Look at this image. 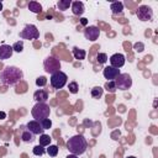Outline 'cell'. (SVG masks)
Masks as SVG:
<instances>
[{
	"label": "cell",
	"mask_w": 158,
	"mask_h": 158,
	"mask_svg": "<svg viewBox=\"0 0 158 158\" xmlns=\"http://www.w3.org/2000/svg\"><path fill=\"white\" fill-rule=\"evenodd\" d=\"M23 79V72L15 65H6L0 72V83L7 86L16 85Z\"/></svg>",
	"instance_id": "1"
},
{
	"label": "cell",
	"mask_w": 158,
	"mask_h": 158,
	"mask_svg": "<svg viewBox=\"0 0 158 158\" xmlns=\"http://www.w3.org/2000/svg\"><path fill=\"white\" fill-rule=\"evenodd\" d=\"M86 148H88V142L83 135H75L67 141V149L69 151L70 154H75L79 157L86 151Z\"/></svg>",
	"instance_id": "2"
},
{
	"label": "cell",
	"mask_w": 158,
	"mask_h": 158,
	"mask_svg": "<svg viewBox=\"0 0 158 158\" xmlns=\"http://www.w3.org/2000/svg\"><path fill=\"white\" fill-rule=\"evenodd\" d=\"M49 114H51V109L46 102H37L31 110L32 117L36 121H40V122L44 118H48Z\"/></svg>",
	"instance_id": "3"
},
{
	"label": "cell",
	"mask_w": 158,
	"mask_h": 158,
	"mask_svg": "<svg viewBox=\"0 0 158 158\" xmlns=\"http://www.w3.org/2000/svg\"><path fill=\"white\" fill-rule=\"evenodd\" d=\"M43 68L44 70L48 73V74H54L56 72H59L60 70V60L53 56H49L44 59L43 62Z\"/></svg>",
	"instance_id": "4"
},
{
	"label": "cell",
	"mask_w": 158,
	"mask_h": 158,
	"mask_svg": "<svg viewBox=\"0 0 158 158\" xmlns=\"http://www.w3.org/2000/svg\"><path fill=\"white\" fill-rule=\"evenodd\" d=\"M67 80H68L67 74L63 73L62 70H59V72H56L54 74L51 75L49 83H51V86H52L53 89H57V90H58V89H62V88L67 84Z\"/></svg>",
	"instance_id": "5"
},
{
	"label": "cell",
	"mask_w": 158,
	"mask_h": 158,
	"mask_svg": "<svg viewBox=\"0 0 158 158\" xmlns=\"http://www.w3.org/2000/svg\"><path fill=\"white\" fill-rule=\"evenodd\" d=\"M114 81H115L116 89L118 90H128L132 86V78L127 73H120Z\"/></svg>",
	"instance_id": "6"
},
{
	"label": "cell",
	"mask_w": 158,
	"mask_h": 158,
	"mask_svg": "<svg viewBox=\"0 0 158 158\" xmlns=\"http://www.w3.org/2000/svg\"><path fill=\"white\" fill-rule=\"evenodd\" d=\"M20 37L23 40H37L40 37V31L37 30V27L32 23H27L23 30L20 32Z\"/></svg>",
	"instance_id": "7"
},
{
	"label": "cell",
	"mask_w": 158,
	"mask_h": 158,
	"mask_svg": "<svg viewBox=\"0 0 158 158\" xmlns=\"http://www.w3.org/2000/svg\"><path fill=\"white\" fill-rule=\"evenodd\" d=\"M136 16L141 21H151L153 17V10L148 5H141L136 10Z\"/></svg>",
	"instance_id": "8"
},
{
	"label": "cell",
	"mask_w": 158,
	"mask_h": 158,
	"mask_svg": "<svg viewBox=\"0 0 158 158\" xmlns=\"http://www.w3.org/2000/svg\"><path fill=\"white\" fill-rule=\"evenodd\" d=\"M99 36H100V30L96 26H88V27H85V30H84V37L88 41L94 42V41H96L99 38Z\"/></svg>",
	"instance_id": "9"
},
{
	"label": "cell",
	"mask_w": 158,
	"mask_h": 158,
	"mask_svg": "<svg viewBox=\"0 0 158 158\" xmlns=\"http://www.w3.org/2000/svg\"><path fill=\"white\" fill-rule=\"evenodd\" d=\"M125 62H126V58L122 53H114L111 57H110V64L111 67L114 68H121L125 65Z\"/></svg>",
	"instance_id": "10"
},
{
	"label": "cell",
	"mask_w": 158,
	"mask_h": 158,
	"mask_svg": "<svg viewBox=\"0 0 158 158\" xmlns=\"http://www.w3.org/2000/svg\"><path fill=\"white\" fill-rule=\"evenodd\" d=\"M102 74H104L105 79H107V81H111V80H115V79L118 77V74H120V69L109 65V67H105V68H104Z\"/></svg>",
	"instance_id": "11"
},
{
	"label": "cell",
	"mask_w": 158,
	"mask_h": 158,
	"mask_svg": "<svg viewBox=\"0 0 158 158\" xmlns=\"http://www.w3.org/2000/svg\"><path fill=\"white\" fill-rule=\"evenodd\" d=\"M26 128L30 131V132H32L33 135H42L43 133V128H42V126H41V122L40 121H36V120H31V121H28L27 123H26Z\"/></svg>",
	"instance_id": "12"
},
{
	"label": "cell",
	"mask_w": 158,
	"mask_h": 158,
	"mask_svg": "<svg viewBox=\"0 0 158 158\" xmlns=\"http://www.w3.org/2000/svg\"><path fill=\"white\" fill-rule=\"evenodd\" d=\"M12 53H14L12 46H10V44H1L0 46V60L10 58L12 56Z\"/></svg>",
	"instance_id": "13"
},
{
	"label": "cell",
	"mask_w": 158,
	"mask_h": 158,
	"mask_svg": "<svg viewBox=\"0 0 158 158\" xmlns=\"http://www.w3.org/2000/svg\"><path fill=\"white\" fill-rule=\"evenodd\" d=\"M33 99L37 102H46L48 100V93H47V90H44V89L36 90L35 94H33Z\"/></svg>",
	"instance_id": "14"
},
{
	"label": "cell",
	"mask_w": 158,
	"mask_h": 158,
	"mask_svg": "<svg viewBox=\"0 0 158 158\" xmlns=\"http://www.w3.org/2000/svg\"><path fill=\"white\" fill-rule=\"evenodd\" d=\"M70 6H72V11H73V14H74V15H77V16L83 15V14H84V11H85L84 4H83L81 1H73Z\"/></svg>",
	"instance_id": "15"
},
{
	"label": "cell",
	"mask_w": 158,
	"mask_h": 158,
	"mask_svg": "<svg viewBox=\"0 0 158 158\" xmlns=\"http://www.w3.org/2000/svg\"><path fill=\"white\" fill-rule=\"evenodd\" d=\"M110 9L112 11L114 15H122V10H123V4L121 1H115L110 5Z\"/></svg>",
	"instance_id": "16"
},
{
	"label": "cell",
	"mask_w": 158,
	"mask_h": 158,
	"mask_svg": "<svg viewBox=\"0 0 158 158\" xmlns=\"http://www.w3.org/2000/svg\"><path fill=\"white\" fill-rule=\"evenodd\" d=\"M73 56H74L75 59H78V60H83V59L85 58V56H86V52H85L84 49H81V48L73 47Z\"/></svg>",
	"instance_id": "17"
},
{
	"label": "cell",
	"mask_w": 158,
	"mask_h": 158,
	"mask_svg": "<svg viewBox=\"0 0 158 158\" xmlns=\"http://www.w3.org/2000/svg\"><path fill=\"white\" fill-rule=\"evenodd\" d=\"M28 10L35 12V14H40V12H42V5L37 1H30L28 2Z\"/></svg>",
	"instance_id": "18"
},
{
	"label": "cell",
	"mask_w": 158,
	"mask_h": 158,
	"mask_svg": "<svg viewBox=\"0 0 158 158\" xmlns=\"http://www.w3.org/2000/svg\"><path fill=\"white\" fill-rule=\"evenodd\" d=\"M21 139H22L23 142H32V141L35 139V135H33L32 132H30V131L26 128V130L22 131V133H21Z\"/></svg>",
	"instance_id": "19"
},
{
	"label": "cell",
	"mask_w": 158,
	"mask_h": 158,
	"mask_svg": "<svg viewBox=\"0 0 158 158\" xmlns=\"http://www.w3.org/2000/svg\"><path fill=\"white\" fill-rule=\"evenodd\" d=\"M70 5H72V1H70V0H59V1L57 2V7H58L60 11L68 10Z\"/></svg>",
	"instance_id": "20"
},
{
	"label": "cell",
	"mask_w": 158,
	"mask_h": 158,
	"mask_svg": "<svg viewBox=\"0 0 158 158\" xmlns=\"http://www.w3.org/2000/svg\"><path fill=\"white\" fill-rule=\"evenodd\" d=\"M91 96L94 98V99H100L101 96H102V93H104V89L101 88V86H94L93 89H91Z\"/></svg>",
	"instance_id": "21"
},
{
	"label": "cell",
	"mask_w": 158,
	"mask_h": 158,
	"mask_svg": "<svg viewBox=\"0 0 158 158\" xmlns=\"http://www.w3.org/2000/svg\"><path fill=\"white\" fill-rule=\"evenodd\" d=\"M49 143H51V137H49V135H46V133L40 135V146L46 147V146H49Z\"/></svg>",
	"instance_id": "22"
},
{
	"label": "cell",
	"mask_w": 158,
	"mask_h": 158,
	"mask_svg": "<svg viewBox=\"0 0 158 158\" xmlns=\"http://www.w3.org/2000/svg\"><path fill=\"white\" fill-rule=\"evenodd\" d=\"M46 152L48 153L49 157H56V156L58 154V147H57L56 144H49Z\"/></svg>",
	"instance_id": "23"
},
{
	"label": "cell",
	"mask_w": 158,
	"mask_h": 158,
	"mask_svg": "<svg viewBox=\"0 0 158 158\" xmlns=\"http://www.w3.org/2000/svg\"><path fill=\"white\" fill-rule=\"evenodd\" d=\"M109 93H111V94H114L117 89H116V85H115V81L114 80H111V81H106L105 83V86H104Z\"/></svg>",
	"instance_id": "24"
},
{
	"label": "cell",
	"mask_w": 158,
	"mask_h": 158,
	"mask_svg": "<svg viewBox=\"0 0 158 158\" xmlns=\"http://www.w3.org/2000/svg\"><path fill=\"white\" fill-rule=\"evenodd\" d=\"M32 152H33V154L35 156H38V157H41V156H43L44 154V148L42 147V146H40V144H37V146H35L33 148H32Z\"/></svg>",
	"instance_id": "25"
},
{
	"label": "cell",
	"mask_w": 158,
	"mask_h": 158,
	"mask_svg": "<svg viewBox=\"0 0 158 158\" xmlns=\"http://www.w3.org/2000/svg\"><path fill=\"white\" fill-rule=\"evenodd\" d=\"M12 49H14L15 52L21 53V52L23 51V42H22V41H17V42H15V43L12 44Z\"/></svg>",
	"instance_id": "26"
},
{
	"label": "cell",
	"mask_w": 158,
	"mask_h": 158,
	"mask_svg": "<svg viewBox=\"0 0 158 158\" xmlns=\"http://www.w3.org/2000/svg\"><path fill=\"white\" fill-rule=\"evenodd\" d=\"M107 59H109V58H107V54H106V53H98V56H96V60H98L99 64L106 63Z\"/></svg>",
	"instance_id": "27"
},
{
	"label": "cell",
	"mask_w": 158,
	"mask_h": 158,
	"mask_svg": "<svg viewBox=\"0 0 158 158\" xmlns=\"http://www.w3.org/2000/svg\"><path fill=\"white\" fill-rule=\"evenodd\" d=\"M68 89H69V93L77 94V93H78V89H79L78 83H77V81H70V83L68 84Z\"/></svg>",
	"instance_id": "28"
},
{
	"label": "cell",
	"mask_w": 158,
	"mask_h": 158,
	"mask_svg": "<svg viewBox=\"0 0 158 158\" xmlns=\"http://www.w3.org/2000/svg\"><path fill=\"white\" fill-rule=\"evenodd\" d=\"M41 126H42L43 130H49L51 126H52L51 118H44V120H42V121H41Z\"/></svg>",
	"instance_id": "29"
},
{
	"label": "cell",
	"mask_w": 158,
	"mask_h": 158,
	"mask_svg": "<svg viewBox=\"0 0 158 158\" xmlns=\"http://www.w3.org/2000/svg\"><path fill=\"white\" fill-rule=\"evenodd\" d=\"M46 84H47V78H46V77L41 75V77H38V78L36 79V85H37V86H44Z\"/></svg>",
	"instance_id": "30"
},
{
	"label": "cell",
	"mask_w": 158,
	"mask_h": 158,
	"mask_svg": "<svg viewBox=\"0 0 158 158\" xmlns=\"http://www.w3.org/2000/svg\"><path fill=\"white\" fill-rule=\"evenodd\" d=\"M133 49H135L136 52H142V51L144 49V44H143L142 42H137V43L133 44Z\"/></svg>",
	"instance_id": "31"
},
{
	"label": "cell",
	"mask_w": 158,
	"mask_h": 158,
	"mask_svg": "<svg viewBox=\"0 0 158 158\" xmlns=\"http://www.w3.org/2000/svg\"><path fill=\"white\" fill-rule=\"evenodd\" d=\"M80 23H81V25H86V23H88V19H85V17L80 19Z\"/></svg>",
	"instance_id": "32"
},
{
	"label": "cell",
	"mask_w": 158,
	"mask_h": 158,
	"mask_svg": "<svg viewBox=\"0 0 158 158\" xmlns=\"http://www.w3.org/2000/svg\"><path fill=\"white\" fill-rule=\"evenodd\" d=\"M5 117H6V114H5V112H2V111H1V112H0V120H4V118H5Z\"/></svg>",
	"instance_id": "33"
},
{
	"label": "cell",
	"mask_w": 158,
	"mask_h": 158,
	"mask_svg": "<svg viewBox=\"0 0 158 158\" xmlns=\"http://www.w3.org/2000/svg\"><path fill=\"white\" fill-rule=\"evenodd\" d=\"M65 158H79L78 156H75V154H68Z\"/></svg>",
	"instance_id": "34"
},
{
	"label": "cell",
	"mask_w": 158,
	"mask_h": 158,
	"mask_svg": "<svg viewBox=\"0 0 158 158\" xmlns=\"http://www.w3.org/2000/svg\"><path fill=\"white\" fill-rule=\"evenodd\" d=\"M1 10H2V2L0 1V11H1Z\"/></svg>",
	"instance_id": "35"
},
{
	"label": "cell",
	"mask_w": 158,
	"mask_h": 158,
	"mask_svg": "<svg viewBox=\"0 0 158 158\" xmlns=\"http://www.w3.org/2000/svg\"><path fill=\"white\" fill-rule=\"evenodd\" d=\"M126 158H136V157H133V156H128V157H126Z\"/></svg>",
	"instance_id": "36"
}]
</instances>
